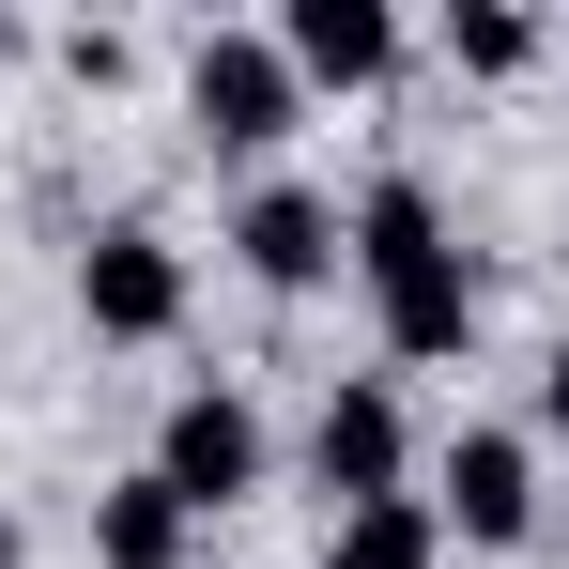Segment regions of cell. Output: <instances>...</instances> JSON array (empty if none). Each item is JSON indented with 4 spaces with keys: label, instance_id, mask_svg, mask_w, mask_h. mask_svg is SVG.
I'll list each match as a JSON object with an SVG mask.
<instances>
[{
    "label": "cell",
    "instance_id": "obj_1",
    "mask_svg": "<svg viewBox=\"0 0 569 569\" xmlns=\"http://www.w3.org/2000/svg\"><path fill=\"white\" fill-rule=\"evenodd\" d=\"M339 262L370 278V323L400 370H447V355H477V278L462 247H447V200L416 186V170H370L355 186V216H339Z\"/></svg>",
    "mask_w": 569,
    "mask_h": 569
},
{
    "label": "cell",
    "instance_id": "obj_2",
    "mask_svg": "<svg viewBox=\"0 0 569 569\" xmlns=\"http://www.w3.org/2000/svg\"><path fill=\"white\" fill-rule=\"evenodd\" d=\"M154 492H170L186 523L247 508V492H262V400H247V385H186L170 431H154Z\"/></svg>",
    "mask_w": 569,
    "mask_h": 569
},
{
    "label": "cell",
    "instance_id": "obj_3",
    "mask_svg": "<svg viewBox=\"0 0 569 569\" xmlns=\"http://www.w3.org/2000/svg\"><path fill=\"white\" fill-rule=\"evenodd\" d=\"M186 108L216 154H278L292 123H308V78L278 62V31H200L186 47Z\"/></svg>",
    "mask_w": 569,
    "mask_h": 569
},
{
    "label": "cell",
    "instance_id": "obj_4",
    "mask_svg": "<svg viewBox=\"0 0 569 569\" xmlns=\"http://www.w3.org/2000/svg\"><path fill=\"white\" fill-rule=\"evenodd\" d=\"M78 323L93 339H186V247L154 216H108L78 247Z\"/></svg>",
    "mask_w": 569,
    "mask_h": 569
},
{
    "label": "cell",
    "instance_id": "obj_5",
    "mask_svg": "<svg viewBox=\"0 0 569 569\" xmlns=\"http://www.w3.org/2000/svg\"><path fill=\"white\" fill-rule=\"evenodd\" d=\"M431 523H462L477 555H523V539H539V447H523V431H447Z\"/></svg>",
    "mask_w": 569,
    "mask_h": 569
},
{
    "label": "cell",
    "instance_id": "obj_6",
    "mask_svg": "<svg viewBox=\"0 0 569 569\" xmlns=\"http://www.w3.org/2000/svg\"><path fill=\"white\" fill-rule=\"evenodd\" d=\"M400 462H416V431H400V385H323V416H308V477L339 492V508H370V492H400Z\"/></svg>",
    "mask_w": 569,
    "mask_h": 569
},
{
    "label": "cell",
    "instance_id": "obj_7",
    "mask_svg": "<svg viewBox=\"0 0 569 569\" xmlns=\"http://www.w3.org/2000/svg\"><path fill=\"white\" fill-rule=\"evenodd\" d=\"M231 262H247L262 292H323L339 278V200L323 186H247L231 200Z\"/></svg>",
    "mask_w": 569,
    "mask_h": 569
},
{
    "label": "cell",
    "instance_id": "obj_8",
    "mask_svg": "<svg viewBox=\"0 0 569 569\" xmlns=\"http://www.w3.org/2000/svg\"><path fill=\"white\" fill-rule=\"evenodd\" d=\"M278 62L308 78V93H370V78H400V16H385V0H292Z\"/></svg>",
    "mask_w": 569,
    "mask_h": 569
},
{
    "label": "cell",
    "instance_id": "obj_9",
    "mask_svg": "<svg viewBox=\"0 0 569 569\" xmlns=\"http://www.w3.org/2000/svg\"><path fill=\"white\" fill-rule=\"evenodd\" d=\"M186 555H200V523L154 492V462L93 492V569H186Z\"/></svg>",
    "mask_w": 569,
    "mask_h": 569
},
{
    "label": "cell",
    "instance_id": "obj_10",
    "mask_svg": "<svg viewBox=\"0 0 569 569\" xmlns=\"http://www.w3.org/2000/svg\"><path fill=\"white\" fill-rule=\"evenodd\" d=\"M323 569H447V523H431V492H370V508H339Z\"/></svg>",
    "mask_w": 569,
    "mask_h": 569
},
{
    "label": "cell",
    "instance_id": "obj_11",
    "mask_svg": "<svg viewBox=\"0 0 569 569\" xmlns=\"http://www.w3.org/2000/svg\"><path fill=\"white\" fill-rule=\"evenodd\" d=\"M447 62H462V78H523V62H539V16H523V0H447Z\"/></svg>",
    "mask_w": 569,
    "mask_h": 569
},
{
    "label": "cell",
    "instance_id": "obj_12",
    "mask_svg": "<svg viewBox=\"0 0 569 569\" xmlns=\"http://www.w3.org/2000/svg\"><path fill=\"white\" fill-rule=\"evenodd\" d=\"M62 78H78V93H123L139 47H123V31H62Z\"/></svg>",
    "mask_w": 569,
    "mask_h": 569
},
{
    "label": "cell",
    "instance_id": "obj_13",
    "mask_svg": "<svg viewBox=\"0 0 569 569\" xmlns=\"http://www.w3.org/2000/svg\"><path fill=\"white\" fill-rule=\"evenodd\" d=\"M539 431H569V339L539 355Z\"/></svg>",
    "mask_w": 569,
    "mask_h": 569
}]
</instances>
